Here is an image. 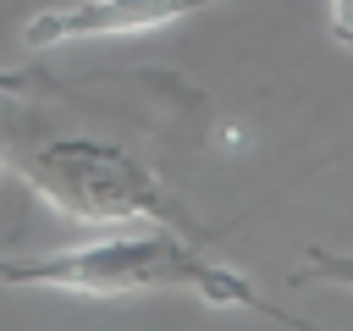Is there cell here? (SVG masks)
Segmentation results:
<instances>
[{"label":"cell","mask_w":353,"mask_h":331,"mask_svg":"<svg viewBox=\"0 0 353 331\" xmlns=\"http://www.w3.org/2000/svg\"><path fill=\"white\" fill-rule=\"evenodd\" d=\"M17 287H61V292H83V298H127V292H193L215 309H254L265 320L281 325H309L292 309L270 303L265 292H254L248 276L215 265L210 254H199L193 243L176 237V226H143V232H121V237H99L83 248H55V254H28L17 259Z\"/></svg>","instance_id":"6da1fadb"},{"label":"cell","mask_w":353,"mask_h":331,"mask_svg":"<svg viewBox=\"0 0 353 331\" xmlns=\"http://www.w3.org/2000/svg\"><path fill=\"white\" fill-rule=\"evenodd\" d=\"M17 166V177L44 193L61 215L83 221V226H176L193 232V221L182 215V204L160 188V177L94 138H44L28 149L6 154Z\"/></svg>","instance_id":"7a4b0ae2"},{"label":"cell","mask_w":353,"mask_h":331,"mask_svg":"<svg viewBox=\"0 0 353 331\" xmlns=\"http://www.w3.org/2000/svg\"><path fill=\"white\" fill-rule=\"evenodd\" d=\"M204 6H215V0H72V6L28 17L22 44L50 50V44H72V39H127V33L182 22V17L204 11Z\"/></svg>","instance_id":"3957f363"},{"label":"cell","mask_w":353,"mask_h":331,"mask_svg":"<svg viewBox=\"0 0 353 331\" xmlns=\"http://www.w3.org/2000/svg\"><path fill=\"white\" fill-rule=\"evenodd\" d=\"M303 276H320V281L353 287V254H336V248H320V243H309V248H303Z\"/></svg>","instance_id":"277c9868"},{"label":"cell","mask_w":353,"mask_h":331,"mask_svg":"<svg viewBox=\"0 0 353 331\" xmlns=\"http://www.w3.org/2000/svg\"><path fill=\"white\" fill-rule=\"evenodd\" d=\"M331 39L353 44V0H331Z\"/></svg>","instance_id":"5b68a950"},{"label":"cell","mask_w":353,"mask_h":331,"mask_svg":"<svg viewBox=\"0 0 353 331\" xmlns=\"http://www.w3.org/2000/svg\"><path fill=\"white\" fill-rule=\"evenodd\" d=\"M0 287H17V259H0Z\"/></svg>","instance_id":"8992f818"}]
</instances>
